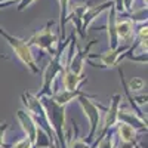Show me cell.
<instances>
[{
    "label": "cell",
    "instance_id": "obj_1",
    "mask_svg": "<svg viewBox=\"0 0 148 148\" xmlns=\"http://www.w3.org/2000/svg\"><path fill=\"white\" fill-rule=\"evenodd\" d=\"M70 47H71V36L64 42H58L56 52L51 56V61L43 70L42 74V88L39 93H34L37 98L40 96H51L53 93V84L58 76H61L70 58Z\"/></svg>",
    "mask_w": 148,
    "mask_h": 148
},
{
    "label": "cell",
    "instance_id": "obj_2",
    "mask_svg": "<svg viewBox=\"0 0 148 148\" xmlns=\"http://www.w3.org/2000/svg\"><path fill=\"white\" fill-rule=\"evenodd\" d=\"M95 95H89V93H83L77 98V102L83 111V114L88 117L89 120V133H88V142H93L95 136H96V132L101 126V120H102V114H104V107L96 104L95 99Z\"/></svg>",
    "mask_w": 148,
    "mask_h": 148
},
{
    "label": "cell",
    "instance_id": "obj_3",
    "mask_svg": "<svg viewBox=\"0 0 148 148\" xmlns=\"http://www.w3.org/2000/svg\"><path fill=\"white\" fill-rule=\"evenodd\" d=\"M21 101L24 104V108H25L28 113L33 116L34 121L37 123L40 130H43L47 138L51 139V142L53 144V147H56V141H55V136H53V132L49 126V121H47V117H46V111H45V107L40 101V98H37L34 93L31 92H24L21 95Z\"/></svg>",
    "mask_w": 148,
    "mask_h": 148
},
{
    "label": "cell",
    "instance_id": "obj_4",
    "mask_svg": "<svg viewBox=\"0 0 148 148\" xmlns=\"http://www.w3.org/2000/svg\"><path fill=\"white\" fill-rule=\"evenodd\" d=\"M0 36L8 42V45L12 47V51H14L15 56L24 65H25L33 74H39V65H37V61L34 59V55L31 52V46H28V43H27V39H21V37L12 36L3 27H0Z\"/></svg>",
    "mask_w": 148,
    "mask_h": 148
},
{
    "label": "cell",
    "instance_id": "obj_5",
    "mask_svg": "<svg viewBox=\"0 0 148 148\" xmlns=\"http://www.w3.org/2000/svg\"><path fill=\"white\" fill-rule=\"evenodd\" d=\"M53 25L55 22L49 21L43 28L36 31L30 39H27L28 46H34L37 49H40L42 52H46L52 56L58 47V33L53 30Z\"/></svg>",
    "mask_w": 148,
    "mask_h": 148
},
{
    "label": "cell",
    "instance_id": "obj_6",
    "mask_svg": "<svg viewBox=\"0 0 148 148\" xmlns=\"http://www.w3.org/2000/svg\"><path fill=\"white\" fill-rule=\"evenodd\" d=\"M130 45L127 46H119L117 49H108V51L96 55V53H88L86 62L92 67L96 68H102V70H110V68H116L121 59L126 58V52Z\"/></svg>",
    "mask_w": 148,
    "mask_h": 148
},
{
    "label": "cell",
    "instance_id": "obj_7",
    "mask_svg": "<svg viewBox=\"0 0 148 148\" xmlns=\"http://www.w3.org/2000/svg\"><path fill=\"white\" fill-rule=\"evenodd\" d=\"M121 105V95L116 93L111 96L110 99V105L104 110V114H102V120H101V126L96 132V136L99 139L102 135L108 130H111L113 127H116V125L119 123V119H117V114H119V108ZM95 136V138H96ZM95 142V141H93Z\"/></svg>",
    "mask_w": 148,
    "mask_h": 148
},
{
    "label": "cell",
    "instance_id": "obj_8",
    "mask_svg": "<svg viewBox=\"0 0 148 148\" xmlns=\"http://www.w3.org/2000/svg\"><path fill=\"white\" fill-rule=\"evenodd\" d=\"M90 5L86 3V2H77V3H70V9H68V14L65 18V22H71L73 27H74V33L76 36H79L80 39H86V33L83 31V15L84 12L88 10Z\"/></svg>",
    "mask_w": 148,
    "mask_h": 148
},
{
    "label": "cell",
    "instance_id": "obj_9",
    "mask_svg": "<svg viewBox=\"0 0 148 148\" xmlns=\"http://www.w3.org/2000/svg\"><path fill=\"white\" fill-rule=\"evenodd\" d=\"M119 121L121 123H126V125H130L132 127H135L138 132L141 133H147L148 126H147V117L138 114L136 111H133L130 108H123L120 105L119 108V114H117Z\"/></svg>",
    "mask_w": 148,
    "mask_h": 148
},
{
    "label": "cell",
    "instance_id": "obj_10",
    "mask_svg": "<svg viewBox=\"0 0 148 148\" xmlns=\"http://www.w3.org/2000/svg\"><path fill=\"white\" fill-rule=\"evenodd\" d=\"M16 120H18L21 129L24 130L25 136L30 139V142L33 144V148H34L36 141H37V135H39V126H37V123L34 121L33 116L25 108H22V110L16 111Z\"/></svg>",
    "mask_w": 148,
    "mask_h": 148
},
{
    "label": "cell",
    "instance_id": "obj_11",
    "mask_svg": "<svg viewBox=\"0 0 148 148\" xmlns=\"http://www.w3.org/2000/svg\"><path fill=\"white\" fill-rule=\"evenodd\" d=\"M117 12L114 6L111 5L108 8V15H107V24L104 25V30H107V39H108V49H117L120 46V40L116 30V22H117Z\"/></svg>",
    "mask_w": 148,
    "mask_h": 148
},
{
    "label": "cell",
    "instance_id": "obj_12",
    "mask_svg": "<svg viewBox=\"0 0 148 148\" xmlns=\"http://www.w3.org/2000/svg\"><path fill=\"white\" fill-rule=\"evenodd\" d=\"M125 18L119 19L116 22V30H117V36L120 42H127V45H130V42H133L135 39V22L132 19H129L126 15H123Z\"/></svg>",
    "mask_w": 148,
    "mask_h": 148
},
{
    "label": "cell",
    "instance_id": "obj_13",
    "mask_svg": "<svg viewBox=\"0 0 148 148\" xmlns=\"http://www.w3.org/2000/svg\"><path fill=\"white\" fill-rule=\"evenodd\" d=\"M113 5V0H107V2L101 3V5H96V6H89L88 10L84 12L83 15V31L86 33L88 28L92 25V22L99 16L104 10H108V8Z\"/></svg>",
    "mask_w": 148,
    "mask_h": 148
},
{
    "label": "cell",
    "instance_id": "obj_14",
    "mask_svg": "<svg viewBox=\"0 0 148 148\" xmlns=\"http://www.w3.org/2000/svg\"><path fill=\"white\" fill-rule=\"evenodd\" d=\"M83 93H86L84 90H80V89H76V90H67V89H59L58 92H53L52 95H51V98L56 102V104H59V105H64V107H67L71 101H74V99H77V98L80 96V95H83Z\"/></svg>",
    "mask_w": 148,
    "mask_h": 148
},
{
    "label": "cell",
    "instance_id": "obj_15",
    "mask_svg": "<svg viewBox=\"0 0 148 148\" xmlns=\"http://www.w3.org/2000/svg\"><path fill=\"white\" fill-rule=\"evenodd\" d=\"M61 83H62V88L67 89V90H76L79 89L82 83L86 82V76L83 74V76H77V74H74L68 70H65L62 74H61Z\"/></svg>",
    "mask_w": 148,
    "mask_h": 148
},
{
    "label": "cell",
    "instance_id": "obj_16",
    "mask_svg": "<svg viewBox=\"0 0 148 148\" xmlns=\"http://www.w3.org/2000/svg\"><path fill=\"white\" fill-rule=\"evenodd\" d=\"M117 136L120 139V142H139L138 141V130L132 127L130 125H126V123H117Z\"/></svg>",
    "mask_w": 148,
    "mask_h": 148
},
{
    "label": "cell",
    "instance_id": "obj_17",
    "mask_svg": "<svg viewBox=\"0 0 148 148\" xmlns=\"http://www.w3.org/2000/svg\"><path fill=\"white\" fill-rule=\"evenodd\" d=\"M59 3V34H58V42H64L65 40V18L70 9L71 0H58Z\"/></svg>",
    "mask_w": 148,
    "mask_h": 148
},
{
    "label": "cell",
    "instance_id": "obj_18",
    "mask_svg": "<svg viewBox=\"0 0 148 148\" xmlns=\"http://www.w3.org/2000/svg\"><path fill=\"white\" fill-rule=\"evenodd\" d=\"M126 88L129 89L130 93H139V92H144L147 89V82L141 77H132L126 83Z\"/></svg>",
    "mask_w": 148,
    "mask_h": 148
},
{
    "label": "cell",
    "instance_id": "obj_19",
    "mask_svg": "<svg viewBox=\"0 0 148 148\" xmlns=\"http://www.w3.org/2000/svg\"><path fill=\"white\" fill-rule=\"evenodd\" d=\"M8 129H9L8 121H2V123H0V148H9V145L5 142V135H6Z\"/></svg>",
    "mask_w": 148,
    "mask_h": 148
},
{
    "label": "cell",
    "instance_id": "obj_20",
    "mask_svg": "<svg viewBox=\"0 0 148 148\" xmlns=\"http://www.w3.org/2000/svg\"><path fill=\"white\" fill-rule=\"evenodd\" d=\"M9 148H33V144H31L30 139L25 136V138H22V139L14 142L12 145H9Z\"/></svg>",
    "mask_w": 148,
    "mask_h": 148
},
{
    "label": "cell",
    "instance_id": "obj_21",
    "mask_svg": "<svg viewBox=\"0 0 148 148\" xmlns=\"http://www.w3.org/2000/svg\"><path fill=\"white\" fill-rule=\"evenodd\" d=\"M34 2H36V0H19V2H18V8H16V10H18V12L25 10V9H27V8H30Z\"/></svg>",
    "mask_w": 148,
    "mask_h": 148
},
{
    "label": "cell",
    "instance_id": "obj_22",
    "mask_svg": "<svg viewBox=\"0 0 148 148\" xmlns=\"http://www.w3.org/2000/svg\"><path fill=\"white\" fill-rule=\"evenodd\" d=\"M117 148H141L139 142H120Z\"/></svg>",
    "mask_w": 148,
    "mask_h": 148
},
{
    "label": "cell",
    "instance_id": "obj_23",
    "mask_svg": "<svg viewBox=\"0 0 148 148\" xmlns=\"http://www.w3.org/2000/svg\"><path fill=\"white\" fill-rule=\"evenodd\" d=\"M133 3H135V0H123V6H125L126 14H129L130 10H133Z\"/></svg>",
    "mask_w": 148,
    "mask_h": 148
},
{
    "label": "cell",
    "instance_id": "obj_24",
    "mask_svg": "<svg viewBox=\"0 0 148 148\" xmlns=\"http://www.w3.org/2000/svg\"><path fill=\"white\" fill-rule=\"evenodd\" d=\"M0 2H19V0H0Z\"/></svg>",
    "mask_w": 148,
    "mask_h": 148
}]
</instances>
